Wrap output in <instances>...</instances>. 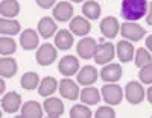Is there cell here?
Returning a JSON list of instances; mask_svg holds the SVG:
<instances>
[{
    "instance_id": "obj_1",
    "label": "cell",
    "mask_w": 152,
    "mask_h": 118,
    "mask_svg": "<svg viewBox=\"0 0 152 118\" xmlns=\"http://www.w3.org/2000/svg\"><path fill=\"white\" fill-rule=\"evenodd\" d=\"M148 14V2L146 0H123L120 6V15L126 21L140 20Z\"/></svg>"
},
{
    "instance_id": "obj_2",
    "label": "cell",
    "mask_w": 152,
    "mask_h": 118,
    "mask_svg": "<svg viewBox=\"0 0 152 118\" xmlns=\"http://www.w3.org/2000/svg\"><path fill=\"white\" fill-rule=\"evenodd\" d=\"M56 56H58V51H56L55 46H52V44H43L35 53L37 62L40 65H43V67L52 65L55 62Z\"/></svg>"
},
{
    "instance_id": "obj_3",
    "label": "cell",
    "mask_w": 152,
    "mask_h": 118,
    "mask_svg": "<svg viewBox=\"0 0 152 118\" xmlns=\"http://www.w3.org/2000/svg\"><path fill=\"white\" fill-rule=\"evenodd\" d=\"M111 43H100L97 47H96V51H94V62L99 64V65H104V64H110V61L114 59V53L116 50Z\"/></svg>"
},
{
    "instance_id": "obj_4",
    "label": "cell",
    "mask_w": 152,
    "mask_h": 118,
    "mask_svg": "<svg viewBox=\"0 0 152 118\" xmlns=\"http://www.w3.org/2000/svg\"><path fill=\"white\" fill-rule=\"evenodd\" d=\"M120 35L125 39H128V41H140V39L146 35V30L142 26L126 21L125 24L120 26Z\"/></svg>"
},
{
    "instance_id": "obj_5",
    "label": "cell",
    "mask_w": 152,
    "mask_h": 118,
    "mask_svg": "<svg viewBox=\"0 0 152 118\" xmlns=\"http://www.w3.org/2000/svg\"><path fill=\"white\" fill-rule=\"evenodd\" d=\"M125 97H126V100H128L131 104L142 103L143 98H145V89L140 85V82L132 80V82H129L128 85H126V88H125Z\"/></svg>"
},
{
    "instance_id": "obj_6",
    "label": "cell",
    "mask_w": 152,
    "mask_h": 118,
    "mask_svg": "<svg viewBox=\"0 0 152 118\" xmlns=\"http://www.w3.org/2000/svg\"><path fill=\"white\" fill-rule=\"evenodd\" d=\"M96 39L90 38V36H85L82 38L81 41L76 46V51H78L79 58L82 59H91V56H94V51H96Z\"/></svg>"
},
{
    "instance_id": "obj_7",
    "label": "cell",
    "mask_w": 152,
    "mask_h": 118,
    "mask_svg": "<svg viewBox=\"0 0 152 118\" xmlns=\"http://www.w3.org/2000/svg\"><path fill=\"white\" fill-rule=\"evenodd\" d=\"M102 97L108 104H119L123 98V91L119 85H104L102 86Z\"/></svg>"
},
{
    "instance_id": "obj_8",
    "label": "cell",
    "mask_w": 152,
    "mask_h": 118,
    "mask_svg": "<svg viewBox=\"0 0 152 118\" xmlns=\"http://www.w3.org/2000/svg\"><path fill=\"white\" fill-rule=\"evenodd\" d=\"M21 106V96L11 91V93H6L2 98V108L6 114H14L20 109Z\"/></svg>"
},
{
    "instance_id": "obj_9",
    "label": "cell",
    "mask_w": 152,
    "mask_h": 118,
    "mask_svg": "<svg viewBox=\"0 0 152 118\" xmlns=\"http://www.w3.org/2000/svg\"><path fill=\"white\" fill-rule=\"evenodd\" d=\"M122 77V67L119 64H107L100 71V79L108 83H116Z\"/></svg>"
},
{
    "instance_id": "obj_10",
    "label": "cell",
    "mask_w": 152,
    "mask_h": 118,
    "mask_svg": "<svg viewBox=\"0 0 152 118\" xmlns=\"http://www.w3.org/2000/svg\"><path fill=\"white\" fill-rule=\"evenodd\" d=\"M58 70L62 76H73L79 70V61L75 56H64L58 64Z\"/></svg>"
},
{
    "instance_id": "obj_11",
    "label": "cell",
    "mask_w": 152,
    "mask_h": 118,
    "mask_svg": "<svg viewBox=\"0 0 152 118\" xmlns=\"http://www.w3.org/2000/svg\"><path fill=\"white\" fill-rule=\"evenodd\" d=\"M44 112L49 118H58L64 114V104L56 97H49L44 100Z\"/></svg>"
},
{
    "instance_id": "obj_12",
    "label": "cell",
    "mask_w": 152,
    "mask_h": 118,
    "mask_svg": "<svg viewBox=\"0 0 152 118\" xmlns=\"http://www.w3.org/2000/svg\"><path fill=\"white\" fill-rule=\"evenodd\" d=\"M59 94L64 98L76 100L79 97V86L73 80H70V79H62L59 82Z\"/></svg>"
},
{
    "instance_id": "obj_13",
    "label": "cell",
    "mask_w": 152,
    "mask_h": 118,
    "mask_svg": "<svg viewBox=\"0 0 152 118\" xmlns=\"http://www.w3.org/2000/svg\"><path fill=\"white\" fill-rule=\"evenodd\" d=\"M100 32H102L104 36L107 38H116L119 29H120V24L117 21L116 17H105L102 21H100Z\"/></svg>"
},
{
    "instance_id": "obj_14",
    "label": "cell",
    "mask_w": 152,
    "mask_h": 118,
    "mask_svg": "<svg viewBox=\"0 0 152 118\" xmlns=\"http://www.w3.org/2000/svg\"><path fill=\"white\" fill-rule=\"evenodd\" d=\"M38 43H40V38H38L37 32L32 30V29H26L21 32V36H20V46L24 49V50H34L38 47Z\"/></svg>"
},
{
    "instance_id": "obj_15",
    "label": "cell",
    "mask_w": 152,
    "mask_h": 118,
    "mask_svg": "<svg viewBox=\"0 0 152 118\" xmlns=\"http://www.w3.org/2000/svg\"><path fill=\"white\" fill-rule=\"evenodd\" d=\"M56 29H58V24L55 23L53 18H50V17H43L40 21H38V33H40L43 38L53 36Z\"/></svg>"
},
{
    "instance_id": "obj_16",
    "label": "cell",
    "mask_w": 152,
    "mask_h": 118,
    "mask_svg": "<svg viewBox=\"0 0 152 118\" xmlns=\"http://www.w3.org/2000/svg\"><path fill=\"white\" fill-rule=\"evenodd\" d=\"M97 80V70L91 65H85L78 73V83L79 85H93Z\"/></svg>"
},
{
    "instance_id": "obj_17",
    "label": "cell",
    "mask_w": 152,
    "mask_h": 118,
    "mask_svg": "<svg viewBox=\"0 0 152 118\" xmlns=\"http://www.w3.org/2000/svg\"><path fill=\"white\" fill-rule=\"evenodd\" d=\"M91 26L90 23L87 21V18L84 17H75L72 21H70V32L78 35V36H85L88 35V32H90Z\"/></svg>"
},
{
    "instance_id": "obj_18",
    "label": "cell",
    "mask_w": 152,
    "mask_h": 118,
    "mask_svg": "<svg viewBox=\"0 0 152 118\" xmlns=\"http://www.w3.org/2000/svg\"><path fill=\"white\" fill-rule=\"evenodd\" d=\"M53 18L56 21H67L73 17V6L69 2H59L53 9Z\"/></svg>"
},
{
    "instance_id": "obj_19",
    "label": "cell",
    "mask_w": 152,
    "mask_h": 118,
    "mask_svg": "<svg viewBox=\"0 0 152 118\" xmlns=\"http://www.w3.org/2000/svg\"><path fill=\"white\" fill-rule=\"evenodd\" d=\"M17 61L12 59V58H8V56H3L2 59H0V74H2V77L5 79H11L14 77L15 73H17Z\"/></svg>"
},
{
    "instance_id": "obj_20",
    "label": "cell",
    "mask_w": 152,
    "mask_h": 118,
    "mask_svg": "<svg viewBox=\"0 0 152 118\" xmlns=\"http://www.w3.org/2000/svg\"><path fill=\"white\" fill-rule=\"evenodd\" d=\"M20 12V5L17 0H2L0 2V14L3 18H14Z\"/></svg>"
},
{
    "instance_id": "obj_21",
    "label": "cell",
    "mask_w": 152,
    "mask_h": 118,
    "mask_svg": "<svg viewBox=\"0 0 152 118\" xmlns=\"http://www.w3.org/2000/svg\"><path fill=\"white\" fill-rule=\"evenodd\" d=\"M135 55V50H134V46L126 41V39H122V41L117 43V56L122 62H129L132 61Z\"/></svg>"
},
{
    "instance_id": "obj_22",
    "label": "cell",
    "mask_w": 152,
    "mask_h": 118,
    "mask_svg": "<svg viewBox=\"0 0 152 118\" xmlns=\"http://www.w3.org/2000/svg\"><path fill=\"white\" fill-rule=\"evenodd\" d=\"M21 118H41L43 109L38 101H26L21 106Z\"/></svg>"
},
{
    "instance_id": "obj_23",
    "label": "cell",
    "mask_w": 152,
    "mask_h": 118,
    "mask_svg": "<svg viewBox=\"0 0 152 118\" xmlns=\"http://www.w3.org/2000/svg\"><path fill=\"white\" fill-rule=\"evenodd\" d=\"M56 88H58L56 79L52 77V76H47L40 82V85H38V94H40L41 97H49V96H52L55 93Z\"/></svg>"
},
{
    "instance_id": "obj_24",
    "label": "cell",
    "mask_w": 152,
    "mask_h": 118,
    "mask_svg": "<svg viewBox=\"0 0 152 118\" xmlns=\"http://www.w3.org/2000/svg\"><path fill=\"white\" fill-rule=\"evenodd\" d=\"M21 29V24L12 18H2L0 21V33L2 35H17Z\"/></svg>"
},
{
    "instance_id": "obj_25",
    "label": "cell",
    "mask_w": 152,
    "mask_h": 118,
    "mask_svg": "<svg viewBox=\"0 0 152 118\" xmlns=\"http://www.w3.org/2000/svg\"><path fill=\"white\" fill-rule=\"evenodd\" d=\"M55 46L59 50H69L73 46V36H72V33L69 30H66V29L58 30V33L55 36Z\"/></svg>"
},
{
    "instance_id": "obj_26",
    "label": "cell",
    "mask_w": 152,
    "mask_h": 118,
    "mask_svg": "<svg viewBox=\"0 0 152 118\" xmlns=\"http://www.w3.org/2000/svg\"><path fill=\"white\" fill-rule=\"evenodd\" d=\"M81 100L85 103V104H97L99 100H100V96H99V91L94 88V86H85L82 91H81Z\"/></svg>"
},
{
    "instance_id": "obj_27",
    "label": "cell",
    "mask_w": 152,
    "mask_h": 118,
    "mask_svg": "<svg viewBox=\"0 0 152 118\" xmlns=\"http://www.w3.org/2000/svg\"><path fill=\"white\" fill-rule=\"evenodd\" d=\"M23 89L26 91H32L35 88H38V85H40V77H38L37 73L34 71H29V73H24L21 76V80H20Z\"/></svg>"
},
{
    "instance_id": "obj_28",
    "label": "cell",
    "mask_w": 152,
    "mask_h": 118,
    "mask_svg": "<svg viewBox=\"0 0 152 118\" xmlns=\"http://www.w3.org/2000/svg\"><path fill=\"white\" fill-rule=\"evenodd\" d=\"M82 12L87 18L97 20L100 17V6H99L97 2H94V0H88V2H85L84 6H82Z\"/></svg>"
},
{
    "instance_id": "obj_29",
    "label": "cell",
    "mask_w": 152,
    "mask_h": 118,
    "mask_svg": "<svg viewBox=\"0 0 152 118\" xmlns=\"http://www.w3.org/2000/svg\"><path fill=\"white\" fill-rule=\"evenodd\" d=\"M15 50H17V43L12 38H6V36L0 38V53L3 56L15 53Z\"/></svg>"
},
{
    "instance_id": "obj_30",
    "label": "cell",
    "mask_w": 152,
    "mask_h": 118,
    "mask_svg": "<svg viewBox=\"0 0 152 118\" xmlns=\"http://www.w3.org/2000/svg\"><path fill=\"white\" fill-rule=\"evenodd\" d=\"M148 64H152L151 53L146 49H142V47L137 49V51H135V67L142 68V67H145V65H148Z\"/></svg>"
},
{
    "instance_id": "obj_31",
    "label": "cell",
    "mask_w": 152,
    "mask_h": 118,
    "mask_svg": "<svg viewBox=\"0 0 152 118\" xmlns=\"http://www.w3.org/2000/svg\"><path fill=\"white\" fill-rule=\"evenodd\" d=\"M70 117L72 118H90L91 111L87 106H82V104H75V106L70 109Z\"/></svg>"
},
{
    "instance_id": "obj_32",
    "label": "cell",
    "mask_w": 152,
    "mask_h": 118,
    "mask_svg": "<svg viewBox=\"0 0 152 118\" xmlns=\"http://www.w3.org/2000/svg\"><path fill=\"white\" fill-rule=\"evenodd\" d=\"M138 77H140L142 83H152V64H148L145 67L140 68V73H138Z\"/></svg>"
},
{
    "instance_id": "obj_33",
    "label": "cell",
    "mask_w": 152,
    "mask_h": 118,
    "mask_svg": "<svg viewBox=\"0 0 152 118\" xmlns=\"http://www.w3.org/2000/svg\"><path fill=\"white\" fill-rule=\"evenodd\" d=\"M96 118H114L116 117V112H114V109H111L110 106H100L96 114H94Z\"/></svg>"
},
{
    "instance_id": "obj_34",
    "label": "cell",
    "mask_w": 152,
    "mask_h": 118,
    "mask_svg": "<svg viewBox=\"0 0 152 118\" xmlns=\"http://www.w3.org/2000/svg\"><path fill=\"white\" fill-rule=\"evenodd\" d=\"M37 5L43 9H49L55 5V0H37Z\"/></svg>"
},
{
    "instance_id": "obj_35",
    "label": "cell",
    "mask_w": 152,
    "mask_h": 118,
    "mask_svg": "<svg viewBox=\"0 0 152 118\" xmlns=\"http://www.w3.org/2000/svg\"><path fill=\"white\" fill-rule=\"evenodd\" d=\"M146 23L149 26H152V3L149 5V12H148V15H146Z\"/></svg>"
},
{
    "instance_id": "obj_36",
    "label": "cell",
    "mask_w": 152,
    "mask_h": 118,
    "mask_svg": "<svg viewBox=\"0 0 152 118\" xmlns=\"http://www.w3.org/2000/svg\"><path fill=\"white\" fill-rule=\"evenodd\" d=\"M146 49H149V50L152 51V35H149V36L146 38Z\"/></svg>"
},
{
    "instance_id": "obj_37",
    "label": "cell",
    "mask_w": 152,
    "mask_h": 118,
    "mask_svg": "<svg viewBox=\"0 0 152 118\" xmlns=\"http://www.w3.org/2000/svg\"><path fill=\"white\" fill-rule=\"evenodd\" d=\"M146 96H148V101L152 104V86H151V88L146 91Z\"/></svg>"
},
{
    "instance_id": "obj_38",
    "label": "cell",
    "mask_w": 152,
    "mask_h": 118,
    "mask_svg": "<svg viewBox=\"0 0 152 118\" xmlns=\"http://www.w3.org/2000/svg\"><path fill=\"white\" fill-rule=\"evenodd\" d=\"M0 91H2V93H3V91H5V82H3V80L0 82Z\"/></svg>"
},
{
    "instance_id": "obj_39",
    "label": "cell",
    "mask_w": 152,
    "mask_h": 118,
    "mask_svg": "<svg viewBox=\"0 0 152 118\" xmlns=\"http://www.w3.org/2000/svg\"><path fill=\"white\" fill-rule=\"evenodd\" d=\"M72 2H76V3H79V2H82V0H72Z\"/></svg>"
}]
</instances>
